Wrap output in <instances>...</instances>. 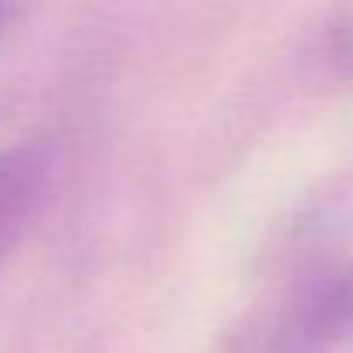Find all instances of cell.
<instances>
[{
  "label": "cell",
  "mask_w": 353,
  "mask_h": 353,
  "mask_svg": "<svg viewBox=\"0 0 353 353\" xmlns=\"http://www.w3.org/2000/svg\"><path fill=\"white\" fill-rule=\"evenodd\" d=\"M350 336L336 298V270L312 274L253 308L225 353H329Z\"/></svg>",
  "instance_id": "obj_1"
},
{
  "label": "cell",
  "mask_w": 353,
  "mask_h": 353,
  "mask_svg": "<svg viewBox=\"0 0 353 353\" xmlns=\"http://www.w3.org/2000/svg\"><path fill=\"white\" fill-rule=\"evenodd\" d=\"M56 152L42 139L0 149V263H4L46 205Z\"/></svg>",
  "instance_id": "obj_2"
},
{
  "label": "cell",
  "mask_w": 353,
  "mask_h": 353,
  "mask_svg": "<svg viewBox=\"0 0 353 353\" xmlns=\"http://www.w3.org/2000/svg\"><path fill=\"white\" fill-rule=\"evenodd\" d=\"M336 294H339V308L346 315V325L353 332V267L336 270Z\"/></svg>",
  "instance_id": "obj_3"
},
{
  "label": "cell",
  "mask_w": 353,
  "mask_h": 353,
  "mask_svg": "<svg viewBox=\"0 0 353 353\" xmlns=\"http://www.w3.org/2000/svg\"><path fill=\"white\" fill-rule=\"evenodd\" d=\"M18 14H21V8H14V4H0V42H4V35L11 32V25H14Z\"/></svg>",
  "instance_id": "obj_4"
}]
</instances>
